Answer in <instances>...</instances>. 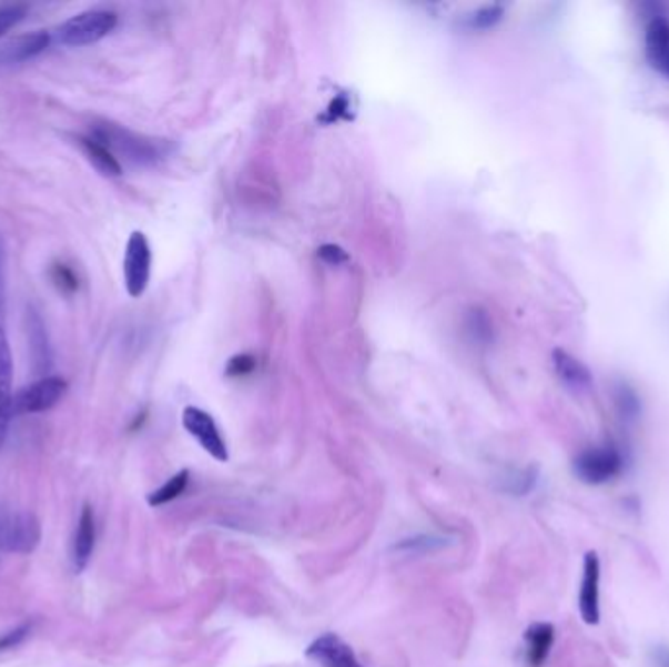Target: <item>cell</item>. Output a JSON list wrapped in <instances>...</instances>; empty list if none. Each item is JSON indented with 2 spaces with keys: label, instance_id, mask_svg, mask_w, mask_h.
<instances>
[{
  "label": "cell",
  "instance_id": "cell-1",
  "mask_svg": "<svg viewBox=\"0 0 669 667\" xmlns=\"http://www.w3.org/2000/svg\"><path fill=\"white\" fill-rule=\"evenodd\" d=\"M94 140L107 145L114 155H122L138 165H153L166 155L165 141L149 140L116 124H99L91 133Z\"/></svg>",
  "mask_w": 669,
  "mask_h": 667
},
{
  "label": "cell",
  "instance_id": "cell-2",
  "mask_svg": "<svg viewBox=\"0 0 669 667\" xmlns=\"http://www.w3.org/2000/svg\"><path fill=\"white\" fill-rule=\"evenodd\" d=\"M116 26L118 14L114 10H84L59 26L55 40L69 48H83L104 40Z\"/></svg>",
  "mask_w": 669,
  "mask_h": 667
},
{
  "label": "cell",
  "instance_id": "cell-3",
  "mask_svg": "<svg viewBox=\"0 0 669 667\" xmlns=\"http://www.w3.org/2000/svg\"><path fill=\"white\" fill-rule=\"evenodd\" d=\"M622 466L625 461L617 446H591L576 456L574 474L587 486H604L619 476Z\"/></svg>",
  "mask_w": 669,
  "mask_h": 667
},
{
  "label": "cell",
  "instance_id": "cell-4",
  "mask_svg": "<svg viewBox=\"0 0 669 667\" xmlns=\"http://www.w3.org/2000/svg\"><path fill=\"white\" fill-rule=\"evenodd\" d=\"M42 540V525L33 513L0 515V550L7 554H32Z\"/></svg>",
  "mask_w": 669,
  "mask_h": 667
},
{
  "label": "cell",
  "instance_id": "cell-5",
  "mask_svg": "<svg viewBox=\"0 0 669 667\" xmlns=\"http://www.w3.org/2000/svg\"><path fill=\"white\" fill-rule=\"evenodd\" d=\"M67 394V382L61 376H43L28 386L20 387L14 394L12 413L17 415H33V413L50 412Z\"/></svg>",
  "mask_w": 669,
  "mask_h": 667
},
{
  "label": "cell",
  "instance_id": "cell-6",
  "mask_svg": "<svg viewBox=\"0 0 669 667\" xmlns=\"http://www.w3.org/2000/svg\"><path fill=\"white\" fill-rule=\"evenodd\" d=\"M151 279V247L148 238L141 231H133L125 245L124 284L125 292L132 297L143 296Z\"/></svg>",
  "mask_w": 669,
  "mask_h": 667
},
{
  "label": "cell",
  "instance_id": "cell-7",
  "mask_svg": "<svg viewBox=\"0 0 669 667\" xmlns=\"http://www.w3.org/2000/svg\"><path fill=\"white\" fill-rule=\"evenodd\" d=\"M182 427L186 428V433L191 437L199 441L200 446L212 458L217 462H227V458H230L227 446H225L222 433H220V428L215 425L214 417L210 413L202 412L200 407H194V405H189L182 412Z\"/></svg>",
  "mask_w": 669,
  "mask_h": 667
},
{
  "label": "cell",
  "instance_id": "cell-8",
  "mask_svg": "<svg viewBox=\"0 0 669 667\" xmlns=\"http://www.w3.org/2000/svg\"><path fill=\"white\" fill-rule=\"evenodd\" d=\"M601 562L597 553H587L584 558V576L579 587V615L587 625H597L601 618Z\"/></svg>",
  "mask_w": 669,
  "mask_h": 667
},
{
  "label": "cell",
  "instance_id": "cell-9",
  "mask_svg": "<svg viewBox=\"0 0 669 667\" xmlns=\"http://www.w3.org/2000/svg\"><path fill=\"white\" fill-rule=\"evenodd\" d=\"M306 658L322 667H364L355 650L341 636L327 633L307 646Z\"/></svg>",
  "mask_w": 669,
  "mask_h": 667
},
{
  "label": "cell",
  "instance_id": "cell-10",
  "mask_svg": "<svg viewBox=\"0 0 669 667\" xmlns=\"http://www.w3.org/2000/svg\"><path fill=\"white\" fill-rule=\"evenodd\" d=\"M12 374H14L12 351H10L9 337L0 325V448L7 443L10 421L14 417V413H12V402H14Z\"/></svg>",
  "mask_w": 669,
  "mask_h": 667
},
{
  "label": "cell",
  "instance_id": "cell-11",
  "mask_svg": "<svg viewBox=\"0 0 669 667\" xmlns=\"http://www.w3.org/2000/svg\"><path fill=\"white\" fill-rule=\"evenodd\" d=\"M646 58L653 71L669 79V20L656 17L646 28Z\"/></svg>",
  "mask_w": 669,
  "mask_h": 667
},
{
  "label": "cell",
  "instance_id": "cell-12",
  "mask_svg": "<svg viewBox=\"0 0 669 667\" xmlns=\"http://www.w3.org/2000/svg\"><path fill=\"white\" fill-rule=\"evenodd\" d=\"M94 540H97V527H94V513L89 503H84L83 512L79 517V525L74 530L73 538V566L74 572H83L89 562H91L92 553H94Z\"/></svg>",
  "mask_w": 669,
  "mask_h": 667
},
{
  "label": "cell",
  "instance_id": "cell-13",
  "mask_svg": "<svg viewBox=\"0 0 669 667\" xmlns=\"http://www.w3.org/2000/svg\"><path fill=\"white\" fill-rule=\"evenodd\" d=\"M50 43V33L43 32V30L26 33V36H18L12 42L2 46V50H0V61H4V63H20V61H28V59L36 58V55H40L42 51L48 50Z\"/></svg>",
  "mask_w": 669,
  "mask_h": 667
},
{
  "label": "cell",
  "instance_id": "cell-14",
  "mask_svg": "<svg viewBox=\"0 0 669 667\" xmlns=\"http://www.w3.org/2000/svg\"><path fill=\"white\" fill-rule=\"evenodd\" d=\"M556 630L550 623H533L525 630V659L529 667H543L550 656Z\"/></svg>",
  "mask_w": 669,
  "mask_h": 667
},
{
  "label": "cell",
  "instance_id": "cell-15",
  "mask_svg": "<svg viewBox=\"0 0 669 667\" xmlns=\"http://www.w3.org/2000/svg\"><path fill=\"white\" fill-rule=\"evenodd\" d=\"M554 368L558 378L562 380L566 386L574 392H586L591 387V372L586 364L571 356L564 348H556L553 353Z\"/></svg>",
  "mask_w": 669,
  "mask_h": 667
},
{
  "label": "cell",
  "instance_id": "cell-16",
  "mask_svg": "<svg viewBox=\"0 0 669 667\" xmlns=\"http://www.w3.org/2000/svg\"><path fill=\"white\" fill-rule=\"evenodd\" d=\"M74 141H77V145L83 151L84 156L89 159V163H91L100 174L110 176V179H114V176H120V174H122V165H120L118 156L114 155L107 145H102L99 140H94L92 135H77Z\"/></svg>",
  "mask_w": 669,
  "mask_h": 667
},
{
  "label": "cell",
  "instance_id": "cell-17",
  "mask_svg": "<svg viewBox=\"0 0 669 667\" xmlns=\"http://www.w3.org/2000/svg\"><path fill=\"white\" fill-rule=\"evenodd\" d=\"M189 478H191V472L189 469H181L179 474H174L173 478L169 479L166 484L155 489L153 494H149L148 503L151 507H161L165 503H171L176 499L179 495L184 494V489L189 486Z\"/></svg>",
  "mask_w": 669,
  "mask_h": 667
},
{
  "label": "cell",
  "instance_id": "cell-18",
  "mask_svg": "<svg viewBox=\"0 0 669 667\" xmlns=\"http://www.w3.org/2000/svg\"><path fill=\"white\" fill-rule=\"evenodd\" d=\"M28 14V4L22 2H4L0 4V38L17 28Z\"/></svg>",
  "mask_w": 669,
  "mask_h": 667
},
{
  "label": "cell",
  "instance_id": "cell-19",
  "mask_svg": "<svg viewBox=\"0 0 669 667\" xmlns=\"http://www.w3.org/2000/svg\"><path fill=\"white\" fill-rule=\"evenodd\" d=\"M615 402H617V410L625 420H637L638 413H640V400H638L635 390H630L627 384H620L617 387V394H615Z\"/></svg>",
  "mask_w": 669,
  "mask_h": 667
},
{
  "label": "cell",
  "instance_id": "cell-20",
  "mask_svg": "<svg viewBox=\"0 0 669 667\" xmlns=\"http://www.w3.org/2000/svg\"><path fill=\"white\" fill-rule=\"evenodd\" d=\"M501 18H504V7L491 4V7L476 10L468 20V26L474 30H488L491 26H496Z\"/></svg>",
  "mask_w": 669,
  "mask_h": 667
},
{
  "label": "cell",
  "instance_id": "cell-21",
  "mask_svg": "<svg viewBox=\"0 0 669 667\" xmlns=\"http://www.w3.org/2000/svg\"><path fill=\"white\" fill-rule=\"evenodd\" d=\"M51 281L55 282V286L67 294H73L74 290L79 289V279L67 264H55L51 269Z\"/></svg>",
  "mask_w": 669,
  "mask_h": 667
},
{
  "label": "cell",
  "instance_id": "cell-22",
  "mask_svg": "<svg viewBox=\"0 0 669 667\" xmlns=\"http://www.w3.org/2000/svg\"><path fill=\"white\" fill-rule=\"evenodd\" d=\"M28 635H30V625L26 623V625L18 626V628H14V630H10V633H7V635L0 636V651L14 648V646H18V644L22 643Z\"/></svg>",
  "mask_w": 669,
  "mask_h": 667
},
{
  "label": "cell",
  "instance_id": "cell-23",
  "mask_svg": "<svg viewBox=\"0 0 669 667\" xmlns=\"http://www.w3.org/2000/svg\"><path fill=\"white\" fill-rule=\"evenodd\" d=\"M253 368H255V361H253L251 356H235L227 371H230L232 376H245V374H249Z\"/></svg>",
  "mask_w": 669,
  "mask_h": 667
},
{
  "label": "cell",
  "instance_id": "cell-24",
  "mask_svg": "<svg viewBox=\"0 0 669 667\" xmlns=\"http://www.w3.org/2000/svg\"><path fill=\"white\" fill-rule=\"evenodd\" d=\"M320 256H322L323 261H327L331 264H339L345 263L348 256L343 249L337 247V245H323L320 249Z\"/></svg>",
  "mask_w": 669,
  "mask_h": 667
},
{
  "label": "cell",
  "instance_id": "cell-25",
  "mask_svg": "<svg viewBox=\"0 0 669 667\" xmlns=\"http://www.w3.org/2000/svg\"><path fill=\"white\" fill-rule=\"evenodd\" d=\"M0 307H2V276H0Z\"/></svg>",
  "mask_w": 669,
  "mask_h": 667
}]
</instances>
